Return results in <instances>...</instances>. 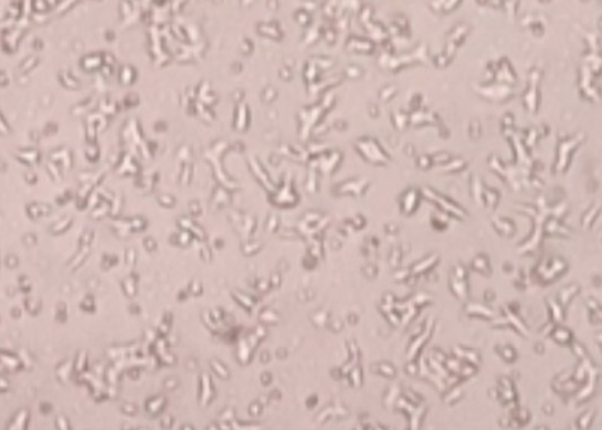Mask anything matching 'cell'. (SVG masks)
<instances>
[{
  "instance_id": "6da1fadb",
  "label": "cell",
  "mask_w": 602,
  "mask_h": 430,
  "mask_svg": "<svg viewBox=\"0 0 602 430\" xmlns=\"http://www.w3.org/2000/svg\"><path fill=\"white\" fill-rule=\"evenodd\" d=\"M536 203L534 204H525V203H516L514 204V208L518 209L520 213L526 214L533 220V230L532 234L526 240H524L520 245L516 247L520 255L524 254H534L538 251L541 247L542 240H543V229L544 224L549 217H557V219L562 220L563 217L567 214L568 209H570V204L565 201H558L555 204H550L547 201L546 196L543 193H539L536 198Z\"/></svg>"
},
{
  "instance_id": "7a4b0ae2",
  "label": "cell",
  "mask_w": 602,
  "mask_h": 430,
  "mask_svg": "<svg viewBox=\"0 0 602 430\" xmlns=\"http://www.w3.org/2000/svg\"><path fill=\"white\" fill-rule=\"evenodd\" d=\"M489 165L510 186L514 192L539 191L543 188V181L534 175L530 168L518 165L515 163H504L498 155L491 154L487 159Z\"/></svg>"
},
{
  "instance_id": "3957f363",
  "label": "cell",
  "mask_w": 602,
  "mask_h": 430,
  "mask_svg": "<svg viewBox=\"0 0 602 430\" xmlns=\"http://www.w3.org/2000/svg\"><path fill=\"white\" fill-rule=\"evenodd\" d=\"M430 48H428L427 43H419L413 51L407 52V53L402 54H390V53H383L379 56L378 64L383 69H386L389 72H398L399 69L405 68L408 66H412L415 63L428 64L430 63Z\"/></svg>"
},
{
  "instance_id": "277c9868",
  "label": "cell",
  "mask_w": 602,
  "mask_h": 430,
  "mask_svg": "<svg viewBox=\"0 0 602 430\" xmlns=\"http://www.w3.org/2000/svg\"><path fill=\"white\" fill-rule=\"evenodd\" d=\"M585 138L586 135L582 131L575 134V135L564 136V138L559 135V140L557 144V157H555V162L553 164V173H563L567 170L573 152L583 143Z\"/></svg>"
},
{
  "instance_id": "5b68a950",
  "label": "cell",
  "mask_w": 602,
  "mask_h": 430,
  "mask_svg": "<svg viewBox=\"0 0 602 430\" xmlns=\"http://www.w3.org/2000/svg\"><path fill=\"white\" fill-rule=\"evenodd\" d=\"M419 191H420V194H422V197H424L426 199H428V201H431V202H433V203L437 204L442 211L446 212L447 214H451V216H453L454 219H457L461 221V220H464L465 217L467 216V211L464 208V207H461L458 203L453 202L451 198H448V197L441 194L438 191L433 190L432 187L424 186V187L420 188Z\"/></svg>"
},
{
  "instance_id": "8992f818",
  "label": "cell",
  "mask_w": 602,
  "mask_h": 430,
  "mask_svg": "<svg viewBox=\"0 0 602 430\" xmlns=\"http://www.w3.org/2000/svg\"><path fill=\"white\" fill-rule=\"evenodd\" d=\"M486 79L487 81L514 85L516 82V75L510 61L506 57H501L498 61H491L487 63Z\"/></svg>"
},
{
  "instance_id": "52a82bcc",
  "label": "cell",
  "mask_w": 602,
  "mask_h": 430,
  "mask_svg": "<svg viewBox=\"0 0 602 430\" xmlns=\"http://www.w3.org/2000/svg\"><path fill=\"white\" fill-rule=\"evenodd\" d=\"M359 152L368 162L373 164H387L392 162V157L385 152V149L374 138H363L355 143Z\"/></svg>"
},
{
  "instance_id": "ba28073f",
  "label": "cell",
  "mask_w": 602,
  "mask_h": 430,
  "mask_svg": "<svg viewBox=\"0 0 602 430\" xmlns=\"http://www.w3.org/2000/svg\"><path fill=\"white\" fill-rule=\"evenodd\" d=\"M474 90L481 97L491 101V102H506L515 95V89L513 85L491 82L487 85H474Z\"/></svg>"
},
{
  "instance_id": "9c48e42d",
  "label": "cell",
  "mask_w": 602,
  "mask_h": 430,
  "mask_svg": "<svg viewBox=\"0 0 602 430\" xmlns=\"http://www.w3.org/2000/svg\"><path fill=\"white\" fill-rule=\"evenodd\" d=\"M542 79V71L537 67L532 68L529 71L528 76V85H526V90L524 91L521 96V101H523L524 108L526 109L529 114H537L538 113L539 106V84H541Z\"/></svg>"
},
{
  "instance_id": "30bf717a",
  "label": "cell",
  "mask_w": 602,
  "mask_h": 430,
  "mask_svg": "<svg viewBox=\"0 0 602 430\" xmlns=\"http://www.w3.org/2000/svg\"><path fill=\"white\" fill-rule=\"evenodd\" d=\"M470 30H471V28H470L469 23L461 22V23H458V24L454 25V27L452 28L448 33H447L446 48H444L443 52L449 57V58L453 59L457 48H458L459 46L465 42V40H466V37H467V34L470 33Z\"/></svg>"
},
{
  "instance_id": "8fae6325",
  "label": "cell",
  "mask_w": 602,
  "mask_h": 430,
  "mask_svg": "<svg viewBox=\"0 0 602 430\" xmlns=\"http://www.w3.org/2000/svg\"><path fill=\"white\" fill-rule=\"evenodd\" d=\"M567 269V261L559 256L546 259L541 261L536 269V274L542 280H550L557 275L562 274Z\"/></svg>"
},
{
  "instance_id": "7c38bea8",
  "label": "cell",
  "mask_w": 602,
  "mask_h": 430,
  "mask_svg": "<svg viewBox=\"0 0 602 430\" xmlns=\"http://www.w3.org/2000/svg\"><path fill=\"white\" fill-rule=\"evenodd\" d=\"M371 14H373V8H371L370 5L364 7L360 17L361 22L365 25L366 29L370 32V34L373 35L374 40L379 41V42H385V41H387L390 38L387 29L383 24H380V23L371 22Z\"/></svg>"
},
{
  "instance_id": "4fadbf2b",
  "label": "cell",
  "mask_w": 602,
  "mask_h": 430,
  "mask_svg": "<svg viewBox=\"0 0 602 430\" xmlns=\"http://www.w3.org/2000/svg\"><path fill=\"white\" fill-rule=\"evenodd\" d=\"M593 72L587 64H582L580 72V91L583 97L596 101L600 97V91L593 85Z\"/></svg>"
},
{
  "instance_id": "5bb4252c",
  "label": "cell",
  "mask_w": 602,
  "mask_h": 430,
  "mask_svg": "<svg viewBox=\"0 0 602 430\" xmlns=\"http://www.w3.org/2000/svg\"><path fill=\"white\" fill-rule=\"evenodd\" d=\"M420 198H422L420 191L415 187H410L403 192L399 196V208L402 214L410 216L414 213L419 206Z\"/></svg>"
},
{
  "instance_id": "9a60e30c",
  "label": "cell",
  "mask_w": 602,
  "mask_h": 430,
  "mask_svg": "<svg viewBox=\"0 0 602 430\" xmlns=\"http://www.w3.org/2000/svg\"><path fill=\"white\" fill-rule=\"evenodd\" d=\"M409 124L412 126H420L423 124H432L437 128L442 125V120L438 116L437 113L435 111L427 110V109H418V110L410 111L409 113Z\"/></svg>"
},
{
  "instance_id": "2e32d148",
  "label": "cell",
  "mask_w": 602,
  "mask_h": 430,
  "mask_svg": "<svg viewBox=\"0 0 602 430\" xmlns=\"http://www.w3.org/2000/svg\"><path fill=\"white\" fill-rule=\"evenodd\" d=\"M572 230L568 226H565L562 222V220L557 219V217H549L544 224L543 235L544 236H560V237H571L572 236Z\"/></svg>"
},
{
  "instance_id": "e0dca14e",
  "label": "cell",
  "mask_w": 602,
  "mask_h": 430,
  "mask_svg": "<svg viewBox=\"0 0 602 430\" xmlns=\"http://www.w3.org/2000/svg\"><path fill=\"white\" fill-rule=\"evenodd\" d=\"M491 224H492L493 229H495L499 234L503 235V236L511 237L515 235L516 226H515V224H514L513 220L506 219V217L492 216Z\"/></svg>"
},
{
  "instance_id": "ac0fdd59",
  "label": "cell",
  "mask_w": 602,
  "mask_h": 430,
  "mask_svg": "<svg viewBox=\"0 0 602 430\" xmlns=\"http://www.w3.org/2000/svg\"><path fill=\"white\" fill-rule=\"evenodd\" d=\"M485 186L486 185L482 182L481 177H480L477 173L471 174V178H470V191H471V197H472V199L475 201V203L479 204V206H481V207H485V204H484Z\"/></svg>"
},
{
  "instance_id": "d6986e66",
  "label": "cell",
  "mask_w": 602,
  "mask_h": 430,
  "mask_svg": "<svg viewBox=\"0 0 602 430\" xmlns=\"http://www.w3.org/2000/svg\"><path fill=\"white\" fill-rule=\"evenodd\" d=\"M369 185H370V182H369L368 180H356V181H348V182L346 183H342V185L338 186V192H341V193H346V192H350V193L355 194V196H361V194L365 193V191L368 190Z\"/></svg>"
},
{
  "instance_id": "ffe728a7",
  "label": "cell",
  "mask_w": 602,
  "mask_h": 430,
  "mask_svg": "<svg viewBox=\"0 0 602 430\" xmlns=\"http://www.w3.org/2000/svg\"><path fill=\"white\" fill-rule=\"evenodd\" d=\"M346 48H347L348 51H361L366 52V53H371V52H374V49H375V45H374L373 41L370 40H364V38L355 37L348 40Z\"/></svg>"
},
{
  "instance_id": "44dd1931",
  "label": "cell",
  "mask_w": 602,
  "mask_h": 430,
  "mask_svg": "<svg viewBox=\"0 0 602 430\" xmlns=\"http://www.w3.org/2000/svg\"><path fill=\"white\" fill-rule=\"evenodd\" d=\"M428 5H430L431 9L435 13H438V14H447V13H451L453 12V10H456L457 8L461 5V2H459V0H454V2L453 0H451V2H430Z\"/></svg>"
},
{
  "instance_id": "7402d4cb",
  "label": "cell",
  "mask_w": 602,
  "mask_h": 430,
  "mask_svg": "<svg viewBox=\"0 0 602 430\" xmlns=\"http://www.w3.org/2000/svg\"><path fill=\"white\" fill-rule=\"evenodd\" d=\"M438 260H439L438 254H431V255H428L427 258L422 259V260L418 261L415 265H413L412 274H420V273H423V271L428 270V269L432 268L433 265H436Z\"/></svg>"
},
{
  "instance_id": "603a6c76",
  "label": "cell",
  "mask_w": 602,
  "mask_h": 430,
  "mask_svg": "<svg viewBox=\"0 0 602 430\" xmlns=\"http://www.w3.org/2000/svg\"><path fill=\"white\" fill-rule=\"evenodd\" d=\"M471 265L475 270L480 271V273L486 274V275H490V274H491V268H490L489 258H487V255H485V254H479V255L475 256V259L472 260Z\"/></svg>"
},
{
  "instance_id": "cb8c5ba5",
  "label": "cell",
  "mask_w": 602,
  "mask_h": 430,
  "mask_svg": "<svg viewBox=\"0 0 602 430\" xmlns=\"http://www.w3.org/2000/svg\"><path fill=\"white\" fill-rule=\"evenodd\" d=\"M392 120L393 125L398 129V130H403L409 124V113L404 110H393L392 113Z\"/></svg>"
},
{
  "instance_id": "d4e9b609",
  "label": "cell",
  "mask_w": 602,
  "mask_h": 430,
  "mask_svg": "<svg viewBox=\"0 0 602 430\" xmlns=\"http://www.w3.org/2000/svg\"><path fill=\"white\" fill-rule=\"evenodd\" d=\"M466 167H467V162L464 159V158L452 157V159L449 160V162L439 165V169L443 170V172H459V170L465 169Z\"/></svg>"
},
{
  "instance_id": "484cf974",
  "label": "cell",
  "mask_w": 602,
  "mask_h": 430,
  "mask_svg": "<svg viewBox=\"0 0 602 430\" xmlns=\"http://www.w3.org/2000/svg\"><path fill=\"white\" fill-rule=\"evenodd\" d=\"M499 199H500V193L495 188H490L485 186L484 188V204L486 207H490L491 209H495L499 204Z\"/></svg>"
},
{
  "instance_id": "4316f807",
  "label": "cell",
  "mask_w": 602,
  "mask_h": 430,
  "mask_svg": "<svg viewBox=\"0 0 602 430\" xmlns=\"http://www.w3.org/2000/svg\"><path fill=\"white\" fill-rule=\"evenodd\" d=\"M600 202H597V203L592 204V206L590 207V208L587 209V211L583 213L582 216V220H581V222H582V227H590L591 225L595 222L596 220V216H598L600 214Z\"/></svg>"
},
{
  "instance_id": "83f0119b",
  "label": "cell",
  "mask_w": 602,
  "mask_h": 430,
  "mask_svg": "<svg viewBox=\"0 0 602 430\" xmlns=\"http://www.w3.org/2000/svg\"><path fill=\"white\" fill-rule=\"evenodd\" d=\"M521 135H523V141L525 144L526 149L532 150V148L537 144V140L539 139L541 134H539L538 126H537V128H529L528 130H524Z\"/></svg>"
},
{
  "instance_id": "f1b7e54d",
  "label": "cell",
  "mask_w": 602,
  "mask_h": 430,
  "mask_svg": "<svg viewBox=\"0 0 602 430\" xmlns=\"http://www.w3.org/2000/svg\"><path fill=\"white\" fill-rule=\"evenodd\" d=\"M521 25L523 27H532V25L537 24V23H546L547 24V18L544 17V15L542 14H536V13H529V14L524 15L523 18H521L520 20Z\"/></svg>"
},
{
  "instance_id": "f546056e",
  "label": "cell",
  "mask_w": 602,
  "mask_h": 430,
  "mask_svg": "<svg viewBox=\"0 0 602 430\" xmlns=\"http://www.w3.org/2000/svg\"><path fill=\"white\" fill-rule=\"evenodd\" d=\"M431 222H432V226L435 227L437 231H443V230H446L447 226H448L447 219L442 216V214H432Z\"/></svg>"
},
{
  "instance_id": "4dcf8cb0",
  "label": "cell",
  "mask_w": 602,
  "mask_h": 430,
  "mask_svg": "<svg viewBox=\"0 0 602 430\" xmlns=\"http://www.w3.org/2000/svg\"><path fill=\"white\" fill-rule=\"evenodd\" d=\"M470 136H471V139H474V140H479L480 136H481V124H480V121L477 120V119H475V120H472L471 123H470Z\"/></svg>"
},
{
  "instance_id": "1f68e13d",
  "label": "cell",
  "mask_w": 602,
  "mask_h": 430,
  "mask_svg": "<svg viewBox=\"0 0 602 430\" xmlns=\"http://www.w3.org/2000/svg\"><path fill=\"white\" fill-rule=\"evenodd\" d=\"M431 157H432L433 164L438 165L444 164V163L449 162V160L452 159V155L447 152H437L435 153V154H431Z\"/></svg>"
},
{
  "instance_id": "d6a6232c",
  "label": "cell",
  "mask_w": 602,
  "mask_h": 430,
  "mask_svg": "<svg viewBox=\"0 0 602 430\" xmlns=\"http://www.w3.org/2000/svg\"><path fill=\"white\" fill-rule=\"evenodd\" d=\"M397 92H398L397 86H394V85H389V86H385L384 89L380 90V92H379V97L384 101H389L390 98L394 97V96L397 95Z\"/></svg>"
},
{
  "instance_id": "836d02e7",
  "label": "cell",
  "mask_w": 602,
  "mask_h": 430,
  "mask_svg": "<svg viewBox=\"0 0 602 430\" xmlns=\"http://www.w3.org/2000/svg\"><path fill=\"white\" fill-rule=\"evenodd\" d=\"M451 61L452 59L449 58V57L447 56L444 52H441V53H438L437 56L433 57V62H435V64L438 67V68H444V67H447L449 63H451Z\"/></svg>"
},
{
  "instance_id": "e575fe53",
  "label": "cell",
  "mask_w": 602,
  "mask_h": 430,
  "mask_svg": "<svg viewBox=\"0 0 602 430\" xmlns=\"http://www.w3.org/2000/svg\"><path fill=\"white\" fill-rule=\"evenodd\" d=\"M417 164L418 167L422 168V169H430V168H432L433 165V160H432V157H431V154H422L418 157L417 159Z\"/></svg>"
},
{
  "instance_id": "d590c367",
  "label": "cell",
  "mask_w": 602,
  "mask_h": 430,
  "mask_svg": "<svg viewBox=\"0 0 602 430\" xmlns=\"http://www.w3.org/2000/svg\"><path fill=\"white\" fill-rule=\"evenodd\" d=\"M514 121H515V118H514L513 114L506 113L505 115L501 118V126H503V129L514 128Z\"/></svg>"
},
{
  "instance_id": "8d00e7d4",
  "label": "cell",
  "mask_w": 602,
  "mask_h": 430,
  "mask_svg": "<svg viewBox=\"0 0 602 430\" xmlns=\"http://www.w3.org/2000/svg\"><path fill=\"white\" fill-rule=\"evenodd\" d=\"M519 3L518 2H508V3H503V7L505 8L506 10V14L509 15L510 18H513L514 15H515L516 13V8H518Z\"/></svg>"
},
{
  "instance_id": "74e56055",
  "label": "cell",
  "mask_w": 602,
  "mask_h": 430,
  "mask_svg": "<svg viewBox=\"0 0 602 430\" xmlns=\"http://www.w3.org/2000/svg\"><path fill=\"white\" fill-rule=\"evenodd\" d=\"M422 95L420 94H415L414 96L412 97V100H410V111H414V110H418V109L422 108Z\"/></svg>"
},
{
  "instance_id": "f35d334b",
  "label": "cell",
  "mask_w": 602,
  "mask_h": 430,
  "mask_svg": "<svg viewBox=\"0 0 602 430\" xmlns=\"http://www.w3.org/2000/svg\"><path fill=\"white\" fill-rule=\"evenodd\" d=\"M400 258H402V251H400V248H393L392 254H390V264H392V265H398L400 261Z\"/></svg>"
},
{
  "instance_id": "ab89813d",
  "label": "cell",
  "mask_w": 602,
  "mask_h": 430,
  "mask_svg": "<svg viewBox=\"0 0 602 430\" xmlns=\"http://www.w3.org/2000/svg\"><path fill=\"white\" fill-rule=\"evenodd\" d=\"M385 230H386V232L389 235H397L398 234V226L394 224L385 225Z\"/></svg>"
},
{
  "instance_id": "60d3db41",
  "label": "cell",
  "mask_w": 602,
  "mask_h": 430,
  "mask_svg": "<svg viewBox=\"0 0 602 430\" xmlns=\"http://www.w3.org/2000/svg\"><path fill=\"white\" fill-rule=\"evenodd\" d=\"M347 71L350 72L352 76H359V75H361V69L358 68V67H348Z\"/></svg>"
},
{
  "instance_id": "b9f144b4",
  "label": "cell",
  "mask_w": 602,
  "mask_h": 430,
  "mask_svg": "<svg viewBox=\"0 0 602 430\" xmlns=\"http://www.w3.org/2000/svg\"><path fill=\"white\" fill-rule=\"evenodd\" d=\"M370 114H371V115H373V116H376V115H378V108H376L375 105H371V106H370Z\"/></svg>"
}]
</instances>
